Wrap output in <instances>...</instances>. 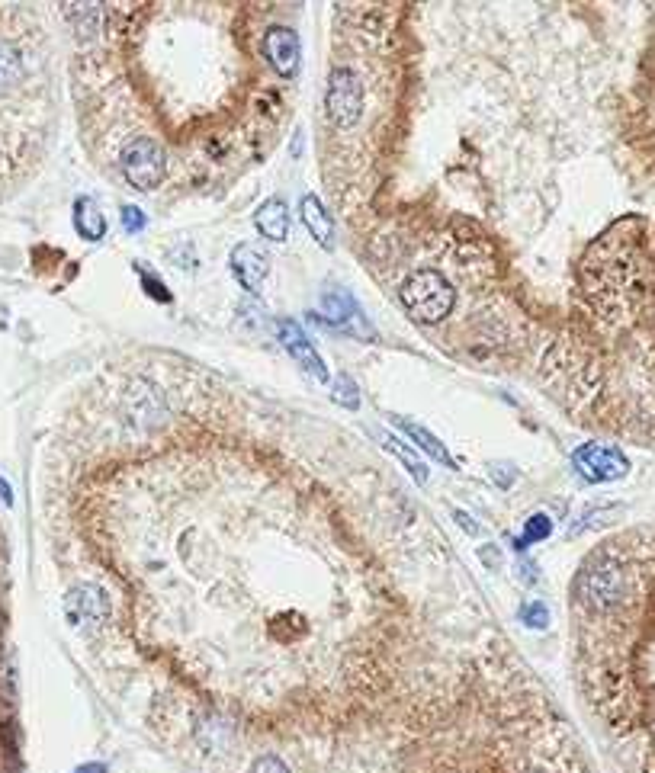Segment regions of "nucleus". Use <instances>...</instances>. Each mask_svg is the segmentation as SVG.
<instances>
[{
    "mask_svg": "<svg viewBox=\"0 0 655 773\" xmlns=\"http://www.w3.org/2000/svg\"><path fill=\"white\" fill-rule=\"evenodd\" d=\"M139 273H142V283H145V292H151L158 302H171V292H164V283L158 280L155 273H145L142 267H139Z\"/></svg>",
    "mask_w": 655,
    "mask_h": 773,
    "instance_id": "nucleus-19",
    "label": "nucleus"
},
{
    "mask_svg": "<svg viewBox=\"0 0 655 773\" xmlns=\"http://www.w3.org/2000/svg\"><path fill=\"white\" fill-rule=\"evenodd\" d=\"M331 401H334V405L347 408V411H357V408H360V392H357L354 379H350V376H338V379H334Z\"/></svg>",
    "mask_w": 655,
    "mask_h": 773,
    "instance_id": "nucleus-14",
    "label": "nucleus"
},
{
    "mask_svg": "<svg viewBox=\"0 0 655 773\" xmlns=\"http://www.w3.org/2000/svg\"><path fill=\"white\" fill-rule=\"evenodd\" d=\"M0 498H4V504H13V491H10V485L0 478Z\"/></svg>",
    "mask_w": 655,
    "mask_h": 773,
    "instance_id": "nucleus-24",
    "label": "nucleus"
},
{
    "mask_svg": "<svg viewBox=\"0 0 655 773\" xmlns=\"http://www.w3.org/2000/svg\"><path fill=\"white\" fill-rule=\"evenodd\" d=\"M123 228L129 231V235H139V231L145 228V215H142V209L123 206Z\"/></svg>",
    "mask_w": 655,
    "mask_h": 773,
    "instance_id": "nucleus-20",
    "label": "nucleus"
},
{
    "mask_svg": "<svg viewBox=\"0 0 655 773\" xmlns=\"http://www.w3.org/2000/svg\"><path fill=\"white\" fill-rule=\"evenodd\" d=\"M232 270L238 276V283L245 286L248 292H261L267 273H270V264H267V257L257 251V247L238 244L235 251H232Z\"/></svg>",
    "mask_w": 655,
    "mask_h": 773,
    "instance_id": "nucleus-8",
    "label": "nucleus"
},
{
    "mask_svg": "<svg viewBox=\"0 0 655 773\" xmlns=\"http://www.w3.org/2000/svg\"><path fill=\"white\" fill-rule=\"evenodd\" d=\"M65 616L71 626H103L110 620V600L94 584H78L65 597Z\"/></svg>",
    "mask_w": 655,
    "mask_h": 773,
    "instance_id": "nucleus-6",
    "label": "nucleus"
},
{
    "mask_svg": "<svg viewBox=\"0 0 655 773\" xmlns=\"http://www.w3.org/2000/svg\"><path fill=\"white\" fill-rule=\"evenodd\" d=\"M74 228H78V235L84 241H100L106 235V219L94 199L81 196L78 203H74Z\"/></svg>",
    "mask_w": 655,
    "mask_h": 773,
    "instance_id": "nucleus-11",
    "label": "nucleus"
},
{
    "mask_svg": "<svg viewBox=\"0 0 655 773\" xmlns=\"http://www.w3.org/2000/svg\"><path fill=\"white\" fill-rule=\"evenodd\" d=\"M521 620L530 629H546V623H550V610H546V604H540V600H530V604L521 607Z\"/></svg>",
    "mask_w": 655,
    "mask_h": 773,
    "instance_id": "nucleus-17",
    "label": "nucleus"
},
{
    "mask_svg": "<svg viewBox=\"0 0 655 773\" xmlns=\"http://www.w3.org/2000/svg\"><path fill=\"white\" fill-rule=\"evenodd\" d=\"M456 520H460V527L466 530V533H472V536H476L479 530H476V523H472V517L469 514H463V510H456V514H453Z\"/></svg>",
    "mask_w": 655,
    "mask_h": 773,
    "instance_id": "nucleus-22",
    "label": "nucleus"
},
{
    "mask_svg": "<svg viewBox=\"0 0 655 773\" xmlns=\"http://www.w3.org/2000/svg\"><path fill=\"white\" fill-rule=\"evenodd\" d=\"M386 446H389V450H392L395 456H399V459L405 462V466H408V472H411V478H415L418 485H428V472H424V466H421V462H418L415 456H411V450H408V446H399V440H392V437H386Z\"/></svg>",
    "mask_w": 655,
    "mask_h": 773,
    "instance_id": "nucleus-16",
    "label": "nucleus"
},
{
    "mask_svg": "<svg viewBox=\"0 0 655 773\" xmlns=\"http://www.w3.org/2000/svg\"><path fill=\"white\" fill-rule=\"evenodd\" d=\"M572 466L585 482H614V478L627 475L630 462L623 459V453L614 450V446L585 443L572 453Z\"/></svg>",
    "mask_w": 655,
    "mask_h": 773,
    "instance_id": "nucleus-4",
    "label": "nucleus"
},
{
    "mask_svg": "<svg viewBox=\"0 0 655 773\" xmlns=\"http://www.w3.org/2000/svg\"><path fill=\"white\" fill-rule=\"evenodd\" d=\"M325 116L338 132L354 129L363 116V84L350 68H334L325 90Z\"/></svg>",
    "mask_w": 655,
    "mask_h": 773,
    "instance_id": "nucleus-3",
    "label": "nucleus"
},
{
    "mask_svg": "<svg viewBox=\"0 0 655 773\" xmlns=\"http://www.w3.org/2000/svg\"><path fill=\"white\" fill-rule=\"evenodd\" d=\"M251 773H289V767L280 761L277 754H264L251 764Z\"/></svg>",
    "mask_w": 655,
    "mask_h": 773,
    "instance_id": "nucleus-18",
    "label": "nucleus"
},
{
    "mask_svg": "<svg viewBox=\"0 0 655 773\" xmlns=\"http://www.w3.org/2000/svg\"><path fill=\"white\" fill-rule=\"evenodd\" d=\"M254 225H257V231L267 238V241H286V235H289V209H286V203L280 196H273V199H267V203L254 212Z\"/></svg>",
    "mask_w": 655,
    "mask_h": 773,
    "instance_id": "nucleus-10",
    "label": "nucleus"
},
{
    "mask_svg": "<svg viewBox=\"0 0 655 773\" xmlns=\"http://www.w3.org/2000/svg\"><path fill=\"white\" fill-rule=\"evenodd\" d=\"M20 74H23V61H20L17 49L7 45V42H0V90L17 84Z\"/></svg>",
    "mask_w": 655,
    "mask_h": 773,
    "instance_id": "nucleus-13",
    "label": "nucleus"
},
{
    "mask_svg": "<svg viewBox=\"0 0 655 773\" xmlns=\"http://www.w3.org/2000/svg\"><path fill=\"white\" fill-rule=\"evenodd\" d=\"M517 571H521V581H524V584H537V581H540V568L533 565V562H527V559L517 562Z\"/></svg>",
    "mask_w": 655,
    "mask_h": 773,
    "instance_id": "nucleus-21",
    "label": "nucleus"
},
{
    "mask_svg": "<svg viewBox=\"0 0 655 773\" xmlns=\"http://www.w3.org/2000/svg\"><path fill=\"white\" fill-rule=\"evenodd\" d=\"M264 58L270 61V68L277 71L283 81H293L302 61V42L296 36V29L289 26H270L264 33Z\"/></svg>",
    "mask_w": 655,
    "mask_h": 773,
    "instance_id": "nucleus-5",
    "label": "nucleus"
},
{
    "mask_svg": "<svg viewBox=\"0 0 655 773\" xmlns=\"http://www.w3.org/2000/svg\"><path fill=\"white\" fill-rule=\"evenodd\" d=\"M299 215H302V225L315 238L318 247H334V225H331V215L325 212V206L318 203V196L306 193L299 199Z\"/></svg>",
    "mask_w": 655,
    "mask_h": 773,
    "instance_id": "nucleus-9",
    "label": "nucleus"
},
{
    "mask_svg": "<svg viewBox=\"0 0 655 773\" xmlns=\"http://www.w3.org/2000/svg\"><path fill=\"white\" fill-rule=\"evenodd\" d=\"M74 773H106V767H103V764H84V767H78Z\"/></svg>",
    "mask_w": 655,
    "mask_h": 773,
    "instance_id": "nucleus-25",
    "label": "nucleus"
},
{
    "mask_svg": "<svg viewBox=\"0 0 655 773\" xmlns=\"http://www.w3.org/2000/svg\"><path fill=\"white\" fill-rule=\"evenodd\" d=\"M277 337H280V344L293 353V360L306 369V373H312L318 382H328V366H325V360L318 357V350L312 347V340L306 337V331L299 328L296 321H289V318H283V321H277Z\"/></svg>",
    "mask_w": 655,
    "mask_h": 773,
    "instance_id": "nucleus-7",
    "label": "nucleus"
},
{
    "mask_svg": "<svg viewBox=\"0 0 655 773\" xmlns=\"http://www.w3.org/2000/svg\"><path fill=\"white\" fill-rule=\"evenodd\" d=\"M399 299L405 305V312L411 315V321L437 324V321H444L453 312L456 292H453V286L437 270H418V273H411L408 280L402 283Z\"/></svg>",
    "mask_w": 655,
    "mask_h": 773,
    "instance_id": "nucleus-1",
    "label": "nucleus"
},
{
    "mask_svg": "<svg viewBox=\"0 0 655 773\" xmlns=\"http://www.w3.org/2000/svg\"><path fill=\"white\" fill-rule=\"evenodd\" d=\"M550 530H553V523H550V517H546V514L530 517V520H527V530H524V539H517L514 549H527L530 543H543V539L550 536Z\"/></svg>",
    "mask_w": 655,
    "mask_h": 773,
    "instance_id": "nucleus-15",
    "label": "nucleus"
},
{
    "mask_svg": "<svg viewBox=\"0 0 655 773\" xmlns=\"http://www.w3.org/2000/svg\"><path fill=\"white\" fill-rule=\"evenodd\" d=\"M479 559H485L492 568H498V552L495 549H479Z\"/></svg>",
    "mask_w": 655,
    "mask_h": 773,
    "instance_id": "nucleus-23",
    "label": "nucleus"
},
{
    "mask_svg": "<svg viewBox=\"0 0 655 773\" xmlns=\"http://www.w3.org/2000/svg\"><path fill=\"white\" fill-rule=\"evenodd\" d=\"M119 170L132 190L151 193L167 180V151L151 135H135L119 151Z\"/></svg>",
    "mask_w": 655,
    "mask_h": 773,
    "instance_id": "nucleus-2",
    "label": "nucleus"
},
{
    "mask_svg": "<svg viewBox=\"0 0 655 773\" xmlns=\"http://www.w3.org/2000/svg\"><path fill=\"white\" fill-rule=\"evenodd\" d=\"M395 427L402 430V434H408L411 440L418 443V450L421 453H428L434 462H440V466H447V469H456V462H453V456L447 453V446L440 443L431 430H424V427H418V424H408V421H395Z\"/></svg>",
    "mask_w": 655,
    "mask_h": 773,
    "instance_id": "nucleus-12",
    "label": "nucleus"
}]
</instances>
